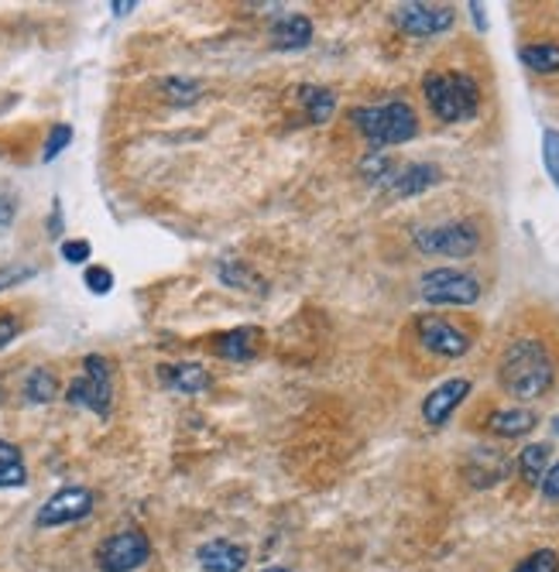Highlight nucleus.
<instances>
[{
    "instance_id": "18",
    "label": "nucleus",
    "mask_w": 559,
    "mask_h": 572,
    "mask_svg": "<svg viewBox=\"0 0 559 572\" xmlns=\"http://www.w3.org/2000/svg\"><path fill=\"white\" fill-rule=\"evenodd\" d=\"M549 456H552V446L549 442H528V446L519 453V474L525 483L539 487L546 470H549Z\"/></svg>"
},
{
    "instance_id": "29",
    "label": "nucleus",
    "mask_w": 559,
    "mask_h": 572,
    "mask_svg": "<svg viewBox=\"0 0 559 572\" xmlns=\"http://www.w3.org/2000/svg\"><path fill=\"white\" fill-rule=\"evenodd\" d=\"M83 281H86V289H90L93 295H107V292L114 289V271L104 268V265H90L86 275H83Z\"/></svg>"
},
{
    "instance_id": "31",
    "label": "nucleus",
    "mask_w": 559,
    "mask_h": 572,
    "mask_svg": "<svg viewBox=\"0 0 559 572\" xmlns=\"http://www.w3.org/2000/svg\"><path fill=\"white\" fill-rule=\"evenodd\" d=\"M62 257L69 265H86L90 257H93V244L83 241V237H75V241H62Z\"/></svg>"
},
{
    "instance_id": "12",
    "label": "nucleus",
    "mask_w": 559,
    "mask_h": 572,
    "mask_svg": "<svg viewBox=\"0 0 559 572\" xmlns=\"http://www.w3.org/2000/svg\"><path fill=\"white\" fill-rule=\"evenodd\" d=\"M443 182L440 165H429V162H412V165H398L395 175L385 182V192L392 199H409V196H422L426 189H433Z\"/></svg>"
},
{
    "instance_id": "39",
    "label": "nucleus",
    "mask_w": 559,
    "mask_h": 572,
    "mask_svg": "<svg viewBox=\"0 0 559 572\" xmlns=\"http://www.w3.org/2000/svg\"><path fill=\"white\" fill-rule=\"evenodd\" d=\"M552 429H556V432H559V419H552Z\"/></svg>"
},
{
    "instance_id": "27",
    "label": "nucleus",
    "mask_w": 559,
    "mask_h": 572,
    "mask_svg": "<svg viewBox=\"0 0 559 572\" xmlns=\"http://www.w3.org/2000/svg\"><path fill=\"white\" fill-rule=\"evenodd\" d=\"M543 165L552 178V186L559 189V131H552V127L543 131Z\"/></svg>"
},
{
    "instance_id": "22",
    "label": "nucleus",
    "mask_w": 559,
    "mask_h": 572,
    "mask_svg": "<svg viewBox=\"0 0 559 572\" xmlns=\"http://www.w3.org/2000/svg\"><path fill=\"white\" fill-rule=\"evenodd\" d=\"M522 62L532 69V72H539V75H552L559 72V45L556 42H536V45H522Z\"/></svg>"
},
{
    "instance_id": "7",
    "label": "nucleus",
    "mask_w": 559,
    "mask_h": 572,
    "mask_svg": "<svg viewBox=\"0 0 559 572\" xmlns=\"http://www.w3.org/2000/svg\"><path fill=\"white\" fill-rule=\"evenodd\" d=\"M412 329H416V343L440 360H456L474 347L467 329L450 323L446 316H436V312H422V316L412 323Z\"/></svg>"
},
{
    "instance_id": "34",
    "label": "nucleus",
    "mask_w": 559,
    "mask_h": 572,
    "mask_svg": "<svg viewBox=\"0 0 559 572\" xmlns=\"http://www.w3.org/2000/svg\"><path fill=\"white\" fill-rule=\"evenodd\" d=\"M539 490L546 493V498L559 501V463H556V466H549V470H546V477H543Z\"/></svg>"
},
{
    "instance_id": "1",
    "label": "nucleus",
    "mask_w": 559,
    "mask_h": 572,
    "mask_svg": "<svg viewBox=\"0 0 559 572\" xmlns=\"http://www.w3.org/2000/svg\"><path fill=\"white\" fill-rule=\"evenodd\" d=\"M556 357L543 336H515L508 340L498 360V384L504 395L519 401H536L552 392L556 384Z\"/></svg>"
},
{
    "instance_id": "19",
    "label": "nucleus",
    "mask_w": 559,
    "mask_h": 572,
    "mask_svg": "<svg viewBox=\"0 0 559 572\" xmlns=\"http://www.w3.org/2000/svg\"><path fill=\"white\" fill-rule=\"evenodd\" d=\"M299 103L302 110H306L310 124H326L337 110V96L326 86H299Z\"/></svg>"
},
{
    "instance_id": "28",
    "label": "nucleus",
    "mask_w": 559,
    "mask_h": 572,
    "mask_svg": "<svg viewBox=\"0 0 559 572\" xmlns=\"http://www.w3.org/2000/svg\"><path fill=\"white\" fill-rule=\"evenodd\" d=\"M69 141H72V127L69 124H56L53 131H48L45 148H42V162H56L59 154L69 148Z\"/></svg>"
},
{
    "instance_id": "14",
    "label": "nucleus",
    "mask_w": 559,
    "mask_h": 572,
    "mask_svg": "<svg viewBox=\"0 0 559 572\" xmlns=\"http://www.w3.org/2000/svg\"><path fill=\"white\" fill-rule=\"evenodd\" d=\"M162 384L175 395H202L213 387V374L207 367H199V363H165Z\"/></svg>"
},
{
    "instance_id": "26",
    "label": "nucleus",
    "mask_w": 559,
    "mask_h": 572,
    "mask_svg": "<svg viewBox=\"0 0 559 572\" xmlns=\"http://www.w3.org/2000/svg\"><path fill=\"white\" fill-rule=\"evenodd\" d=\"M512 572H559V552L556 549H539L525 556Z\"/></svg>"
},
{
    "instance_id": "25",
    "label": "nucleus",
    "mask_w": 559,
    "mask_h": 572,
    "mask_svg": "<svg viewBox=\"0 0 559 572\" xmlns=\"http://www.w3.org/2000/svg\"><path fill=\"white\" fill-rule=\"evenodd\" d=\"M165 100L175 103V107H189V103H196L202 96V83L199 80H186V75H172V80H165Z\"/></svg>"
},
{
    "instance_id": "10",
    "label": "nucleus",
    "mask_w": 559,
    "mask_h": 572,
    "mask_svg": "<svg viewBox=\"0 0 559 572\" xmlns=\"http://www.w3.org/2000/svg\"><path fill=\"white\" fill-rule=\"evenodd\" d=\"M456 11L450 4H398L395 24L412 38H436L453 28Z\"/></svg>"
},
{
    "instance_id": "23",
    "label": "nucleus",
    "mask_w": 559,
    "mask_h": 572,
    "mask_svg": "<svg viewBox=\"0 0 559 572\" xmlns=\"http://www.w3.org/2000/svg\"><path fill=\"white\" fill-rule=\"evenodd\" d=\"M24 398L32 405H48L59 398V377L48 367H35L28 377H24Z\"/></svg>"
},
{
    "instance_id": "4",
    "label": "nucleus",
    "mask_w": 559,
    "mask_h": 572,
    "mask_svg": "<svg viewBox=\"0 0 559 572\" xmlns=\"http://www.w3.org/2000/svg\"><path fill=\"white\" fill-rule=\"evenodd\" d=\"M66 401L100 415V419H110V408H114V367H110V360L100 357V353L83 357V371H80V377L69 381Z\"/></svg>"
},
{
    "instance_id": "30",
    "label": "nucleus",
    "mask_w": 559,
    "mask_h": 572,
    "mask_svg": "<svg viewBox=\"0 0 559 572\" xmlns=\"http://www.w3.org/2000/svg\"><path fill=\"white\" fill-rule=\"evenodd\" d=\"M35 275H38V268H32V265H8V268H0V292H8V289H14V284L28 281Z\"/></svg>"
},
{
    "instance_id": "17",
    "label": "nucleus",
    "mask_w": 559,
    "mask_h": 572,
    "mask_svg": "<svg viewBox=\"0 0 559 572\" xmlns=\"http://www.w3.org/2000/svg\"><path fill=\"white\" fill-rule=\"evenodd\" d=\"M536 425H539L536 411H528V408H501V411H494L491 419H488V429H491L494 435H501V439L528 435Z\"/></svg>"
},
{
    "instance_id": "32",
    "label": "nucleus",
    "mask_w": 559,
    "mask_h": 572,
    "mask_svg": "<svg viewBox=\"0 0 559 572\" xmlns=\"http://www.w3.org/2000/svg\"><path fill=\"white\" fill-rule=\"evenodd\" d=\"M18 332H21V319L14 312H0V350L11 347L18 340Z\"/></svg>"
},
{
    "instance_id": "15",
    "label": "nucleus",
    "mask_w": 559,
    "mask_h": 572,
    "mask_svg": "<svg viewBox=\"0 0 559 572\" xmlns=\"http://www.w3.org/2000/svg\"><path fill=\"white\" fill-rule=\"evenodd\" d=\"M196 559L207 572H241L247 565V549L244 545L226 541V538H213L207 545H199Z\"/></svg>"
},
{
    "instance_id": "5",
    "label": "nucleus",
    "mask_w": 559,
    "mask_h": 572,
    "mask_svg": "<svg viewBox=\"0 0 559 572\" xmlns=\"http://www.w3.org/2000/svg\"><path fill=\"white\" fill-rule=\"evenodd\" d=\"M412 244L426 257H470L480 247V230L467 220L412 230Z\"/></svg>"
},
{
    "instance_id": "3",
    "label": "nucleus",
    "mask_w": 559,
    "mask_h": 572,
    "mask_svg": "<svg viewBox=\"0 0 559 572\" xmlns=\"http://www.w3.org/2000/svg\"><path fill=\"white\" fill-rule=\"evenodd\" d=\"M350 120L371 151L405 144L419 135V117L412 110V103L405 100H388V103H377V107H353Z\"/></svg>"
},
{
    "instance_id": "38",
    "label": "nucleus",
    "mask_w": 559,
    "mask_h": 572,
    "mask_svg": "<svg viewBox=\"0 0 559 572\" xmlns=\"http://www.w3.org/2000/svg\"><path fill=\"white\" fill-rule=\"evenodd\" d=\"M265 572H289V569H265Z\"/></svg>"
},
{
    "instance_id": "11",
    "label": "nucleus",
    "mask_w": 559,
    "mask_h": 572,
    "mask_svg": "<svg viewBox=\"0 0 559 572\" xmlns=\"http://www.w3.org/2000/svg\"><path fill=\"white\" fill-rule=\"evenodd\" d=\"M470 395V381L467 377H453V381H443L440 387H433V392L426 395L422 401V422L426 425H446L450 422V415L461 408Z\"/></svg>"
},
{
    "instance_id": "37",
    "label": "nucleus",
    "mask_w": 559,
    "mask_h": 572,
    "mask_svg": "<svg viewBox=\"0 0 559 572\" xmlns=\"http://www.w3.org/2000/svg\"><path fill=\"white\" fill-rule=\"evenodd\" d=\"M135 8H138L135 0H127V4H117V0H114V4H110V11H114V14H120V17H124V14H131Z\"/></svg>"
},
{
    "instance_id": "2",
    "label": "nucleus",
    "mask_w": 559,
    "mask_h": 572,
    "mask_svg": "<svg viewBox=\"0 0 559 572\" xmlns=\"http://www.w3.org/2000/svg\"><path fill=\"white\" fill-rule=\"evenodd\" d=\"M422 96L443 124H467L480 114V86L470 72H426Z\"/></svg>"
},
{
    "instance_id": "13",
    "label": "nucleus",
    "mask_w": 559,
    "mask_h": 572,
    "mask_svg": "<svg viewBox=\"0 0 559 572\" xmlns=\"http://www.w3.org/2000/svg\"><path fill=\"white\" fill-rule=\"evenodd\" d=\"M261 343H265V329H258V326H237V329L220 332L210 350H213L220 360L251 363L254 357L261 353Z\"/></svg>"
},
{
    "instance_id": "21",
    "label": "nucleus",
    "mask_w": 559,
    "mask_h": 572,
    "mask_svg": "<svg viewBox=\"0 0 559 572\" xmlns=\"http://www.w3.org/2000/svg\"><path fill=\"white\" fill-rule=\"evenodd\" d=\"M220 281L226 284V289H241V292H254V295H265V281L254 275L247 265L234 261V257H226V261H220L217 268Z\"/></svg>"
},
{
    "instance_id": "35",
    "label": "nucleus",
    "mask_w": 559,
    "mask_h": 572,
    "mask_svg": "<svg viewBox=\"0 0 559 572\" xmlns=\"http://www.w3.org/2000/svg\"><path fill=\"white\" fill-rule=\"evenodd\" d=\"M48 233H53V237H59V233H62V202H59V199H53V217H48Z\"/></svg>"
},
{
    "instance_id": "24",
    "label": "nucleus",
    "mask_w": 559,
    "mask_h": 572,
    "mask_svg": "<svg viewBox=\"0 0 559 572\" xmlns=\"http://www.w3.org/2000/svg\"><path fill=\"white\" fill-rule=\"evenodd\" d=\"M395 159L392 154H385V151H368L364 154V162H361V175L368 178V182H374L377 189H385V182L395 175Z\"/></svg>"
},
{
    "instance_id": "6",
    "label": "nucleus",
    "mask_w": 559,
    "mask_h": 572,
    "mask_svg": "<svg viewBox=\"0 0 559 572\" xmlns=\"http://www.w3.org/2000/svg\"><path fill=\"white\" fill-rule=\"evenodd\" d=\"M419 295L429 305H474L480 299V281L461 268H433L419 278Z\"/></svg>"
},
{
    "instance_id": "33",
    "label": "nucleus",
    "mask_w": 559,
    "mask_h": 572,
    "mask_svg": "<svg viewBox=\"0 0 559 572\" xmlns=\"http://www.w3.org/2000/svg\"><path fill=\"white\" fill-rule=\"evenodd\" d=\"M14 217H18V199L8 189H0V230H8Z\"/></svg>"
},
{
    "instance_id": "9",
    "label": "nucleus",
    "mask_w": 559,
    "mask_h": 572,
    "mask_svg": "<svg viewBox=\"0 0 559 572\" xmlns=\"http://www.w3.org/2000/svg\"><path fill=\"white\" fill-rule=\"evenodd\" d=\"M93 490L86 487H62L56 490L53 498H48L38 514H35V525L38 528H62V525H75L83 522V517L93 514Z\"/></svg>"
},
{
    "instance_id": "20",
    "label": "nucleus",
    "mask_w": 559,
    "mask_h": 572,
    "mask_svg": "<svg viewBox=\"0 0 559 572\" xmlns=\"http://www.w3.org/2000/svg\"><path fill=\"white\" fill-rule=\"evenodd\" d=\"M28 483V470H24V456L14 442L0 439V490L24 487Z\"/></svg>"
},
{
    "instance_id": "16",
    "label": "nucleus",
    "mask_w": 559,
    "mask_h": 572,
    "mask_svg": "<svg viewBox=\"0 0 559 572\" xmlns=\"http://www.w3.org/2000/svg\"><path fill=\"white\" fill-rule=\"evenodd\" d=\"M271 45L278 51H299L313 45V21L306 14H286L271 24Z\"/></svg>"
},
{
    "instance_id": "8",
    "label": "nucleus",
    "mask_w": 559,
    "mask_h": 572,
    "mask_svg": "<svg viewBox=\"0 0 559 572\" xmlns=\"http://www.w3.org/2000/svg\"><path fill=\"white\" fill-rule=\"evenodd\" d=\"M151 559V541L141 528H124L100 541L96 565L100 572H138Z\"/></svg>"
},
{
    "instance_id": "36",
    "label": "nucleus",
    "mask_w": 559,
    "mask_h": 572,
    "mask_svg": "<svg viewBox=\"0 0 559 572\" xmlns=\"http://www.w3.org/2000/svg\"><path fill=\"white\" fill-rule=\"evenodd\" d=\"M470 14H474V21H477V28H480V32H485V28H488V17H485V8H480V4H470Z\"/></svg>"
}]
</instances>
